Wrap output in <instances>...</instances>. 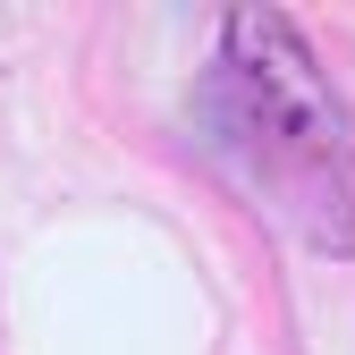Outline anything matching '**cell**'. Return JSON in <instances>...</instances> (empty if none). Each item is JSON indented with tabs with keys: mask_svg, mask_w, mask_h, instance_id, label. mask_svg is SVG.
<instances>
[]
</instances>
